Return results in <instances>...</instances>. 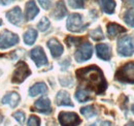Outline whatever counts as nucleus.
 <instances>
[{"mask_svg":"<svg viewBox=\"0 0 134 126\" xmlns=\"http://www.w3.org/2000/svg\"><path fill=\"white\" fill-rule=\"evenodd\" d=\"M76 77L82 83L86 84L88 89L95 91L97 94H102L107 87L102 70L96 65L87 66L76 70Z\"/></svg>","mask_w":134,"mask_h":126,"instance_id":"f257e3e1","label":"nucleus"},{"mask_svg":"<svg viewBox=\"0 0 134 126\" xmlns=\"http://www.w3.org/2000/svg\"><path fill=\"white\" fill-rule=\"evenodd\" d=\"M116 79L121 83L134 84V62H128L118 69Z\"/></svg>","mask_w":134,"mask_h":126,"instance_id":"f03ea898","label":"nucleus"},{"mask_svg":"<svg viewBox=\"0 0 134 126\" xmlns=\"http://www.w3.org/2000/svg\"><path fill=\"white\" fill-rule=\"evenodd\" d=\"M118 54L122 57H130L134 54L132 38L129 35H123L118 40Z\"/></svg>","mask_w":134,"mask_h":126,"instance_id":"7ed1b4c3","label":"nucleus"},{"mask_svg":"<svg viewBox=\"0 0 134 126\" xmlns=\"http://www.w3.org/2000/svg\"><path fill=\"white\" fill-rule=\"evenodd\" d=\"M87 26L88 25L84 23L83 16L80 14H71L67 19L66 27L70 32H82L87 28Z\"/></svg>","mask_w":134,"mask_h":126,"instance_id":"20e7f679","label":"nucleus"},{"mask_svg":"<svg viewBox=\"0 0 134 126\" xmlns=\"http://www.w3.org/2000/svg\"><path fill=\"white\" fill-rule=\"evenodd\" d=\"M31 75V70L29 68V66L27 65V63L24 61H20L16 66V69L13 74V78H12V83L14 84H21L23 83L25 80L27 79L29 76Z\"/></svg>","mask_w":134,"mask_h":126,"instance_id":"39448f33","label":"nucleus"},{"mask_svg":"<svg viewBox=\"0 0 134 126\" xmlns=\"http://www.w3.org/2000/svg\"><path fill=\"white\" fill-rule=\"evenodd\" d=\"M93 55V46L88 43L85 41L83 44L80 45V47L77 48L75 54H74V58L76 60V62H85L87 60H89Z\"/></svg>","mask_w":134,"mask_h":126,"instance_id":"423d86ee","label":"nucleus"},{"mask_svg":"<svg viewBox=\"0 0 134 126\" xmlns=\"http://www.w3.org/2000/svg\"><path fill=\"white\" fill-rule=\"evenodd\" d=\"M58 119L61 126H77L82 123L79 115L72 112H61Z\"/></svg>","mask_w":134,"mask_h":126,"instance_id":"0eeeda50","label":"nucleus"},{"mask_svg":"<svg viewBox=\"0 0 134 126\" xmlns=\"http://www.w3.org/2000/svg\"><path fill=\"white\" fill-rule=\"evenodd\" d=\"M19 40H20V38L16 33L8 31V30H4L3 34H2V38L0 40V49L5 50V49H8L10 47H14L19 43Z\"/></svg>","mask_w":134,"mask_h":126,"instance_id":"6e6552de","label":"nucleus"},{"mask_svg":"<svg viewBox=\"0 0 134 126\" xmlns=\"http://www.w3.org/2000/svg\"><path fill=\"white\" fill-rule=\"evenodd\" d=\"M30 57L36 64L37 67H41L43 65L48 64V58L47 55L41 47H35L30 51Z\"/></svg>","mask_w":134,"mask_h":126,"instance_id":"1a4fd4ad","label":"nucleus"},{"mask_svg":"<svg viewBox=\"0 0 134 126\" xmlns=\"http://www.w3.org/2000/svg\"><path fill=\"white\" fill-rule=\"evenodd\" d=\"M6 18L9 23L16 26H20L23 22V14H22L21 8L19 6H15L14 8H12L10 10L6 13Z\"/></svg>","mask_w":134,"mask_h":126,"instance_id":"9d476101","label":"nucleus"},{"mask_svg":"<svg viewBox=\"0 0 134 126\" xmlns=\"http://www.w3.org/2000/svg\"><path fill=\"white\" fill-rule=\"evenodd\" d=\"M34 111H37L41 114H51L52 113V108H51V101L47 97H41L38 100L34 102Z\"/></svg>","mask_w":134,"mask_h":126,"instance_id":"9b49d317","label":"nucleus"},{"mask_svg":"<svg viewBox=\"0 0 134 126\" xmlns=\"http://www.w3.org/2000/svg\"><path fill=\"white\" fill-rule=\"evenodd\" d=\"M96 54L101 60L109 61L111 58V49L107 44H98L96 46Z\"/></svg>","mask_w":134,"mask_h":126,"instance_id":"f8f14e48","label":"nucleus"},{"mask_svg":"<svg viewBox=\"0 0 134 126\" xmlns=\"http://www.w3.org/2000/svg\"><path fill=\"white\" fill-rule=\"evenodd\" d=\"M48 48L50 49L51 54L54 58H59L64 52V48L57 38H51L48 41Z\"/></svg>","mask_w":134,"mask_h":126,"instance_id":"ddd939ff","label":"nucleus"},{"mask_svg":"<svg viewBox=\"0 0 134 126\" xmlns=\"http://www.w3.org/2000/svg\"><path fill=\"white\" fill-rule=\"evenodd\" d=\"M66 15H67V8L65 3H64V1L63 0L58 1L56 3V5H55L54 10L52 12V17L55 20H61V19H63Z\"/></svg>","mask_w":134,"mask_h":126,"instance_id":"4468645a","label":"nucleus"},{"mask_svg":"<svg viewBox=\"0 0 134 126\" xmlns=\"http://www.w3.org/2000/svg\"><path fill=\"white\" fill-rule=\"evenodd\" d=\"M56 104L59 107H73L69 93L64 90L58 92V94L56 96Z\"/></svg>","mask_w":134,"mask_h":126,"instance_id":"2eb2a0df","label":"nucleus"},{"mask_svg":"<svg viewBox=\"0 0 134 126\" xmlns=\"http://www.w3.org/2000/svg\"><path fill=\"white\" fill-rule=\"evenodd\" d=\"M20 100H21V97H20V95L18 94L17 92H9L2 98V103L8 104L10 108L15 109L19 104Z\"/></svg>","mask_w":134,"mask_h":126,"instance_id":"dca6fc26","label":"nucleus"},{"mask_svg":"<svg viewBox=\"0 0 134 126\" xmlns=\"http://www.w3.org/2000/svg\"><path fill=\"white\" fill-rule=\"evenodd\" d=\"M39 14V9L33 0H30L26 4V19L28 21H32L34 18Z\"/></svg>","mask_w":134,"mask_h":126,"instance_id":"f3484780","label":"nucleus"},{"mask_svg":"<svg viewBox=\"0 0 134 126\" xmlns=\"http://www.w3.org/2000/svg\"><path fill=\"white\" fill-rule=\"evenodd\" d=\"M101 9L108 15L115 13L116 9V1L115 0H98Z\"/></svg>","mask_w":134,"mask_h":126,"instance_id":"a211bd4d","label":"nucleus"},{"mask_svg":"<svg viewBox=\"0 0 134 126\" xmlns=\"http://www.w3.org/2000/svg\"><path fill=\"white\" fill-rule=\"evenodd\" d=\"M48 92V87L44 83L40 82V83H36L34 84L33 86L29 89V95L31 97H34L36 95H39V94H44Z\"/></svg>","mask_w":134,"mask_h":126,"instance_id":"6ab92c4d","label":"nucleus"},{"mask_svg":"<svg viewBox=\"0 0 134 126\" xmlns=\"http://www.w3.org/2000/svg\"><path fill=\"white\" fill-rule=\"evenodd\" d=\"M123 32H126V29L117 23H108L107 24V33L110 37H116L117 35L123 33Z\"/></svg>","mask_w":134,"mask_h":126,"instance_id":"aec40b11","label":"nucleus"},{"mask_svg":"<svg viewBox=\"0 0 134 126\" xmlns=\"http://www.w3.org/2000/svg\"><path fill=\"white\" fill-rule=\"evenodd\" d=\"M37 38V31L33 28H29L24 33V41L27 46H32Z\"/></svg>","mask_w":134,"mask_h":126,"instance_id":"412c9836","label":"nucleus"},{"mask_svg":"<svg viewBox=\"0 0 134 126\" xmlns=\"http://www.w3.org/2000/svg\"><path fill=\"white\" fill-rule=\"evenodd\" d=\"M75 98L79 100V102H86L89 99H91V96H90V93L87 89L79 88L75 92Z\"/></svg>","mask_w":134,"mask_h":126,"instance_id":"4be33fe9","label":"nucleus"},{"mask_svg":"<svg viewBox=\"0 0 134 126\" xmlns=\"http://www.w3.org/2000/svg\"><path fill=\"white\" fill-rule=\"evenodd\" d=\"M81 113L87 119H91V118L97 116V110L95 109L94 106H87V107L82 108L81 109Z\"/></svg>","mask_w":134,"mask_h":126,"instance_id":"5701e85b","label":"nucleus"},{"mask_svg":"<svg viewBox=\"0 0 134 126\" xmlns=\"http://www.w3.org/2000/svg\"><path fill=\"white\" fill-rule=\"evenodd\" d=\"M123 19H124V22L130 26V27H133L134 28V9H129L127 10L124 16H123Z\"/></svg>","mask_w":134,"mask_h":126,"instance_id":"b1692460","label":"nucleus"},{"mask_svg":"<svg viewBox=\"0 0 134 126\" xmlns=\"http://www.w3.org/2000/svg\"><path fill=\"white\" fill-rule=\"evenodd\" d=\"M89 34H90V36H91L94 40H96V41H98V40H102V39L104 38L103 32H102L100 27H97L96 29L91 30V31L89 32Z\"/></svg>","mask_w":134,"mask_h":126,"instance_id":"393cba45","label":"nucleus"},{"mask_svg":"<svg viewBox=\"0 0 134 126\" xmlns=\"http://www.w3.org/2000/svg\"><path fill=\"white\" fill-rule=\"evenodd\" d=\"M51 23H50V20L48 19V18H46V17H43L39 22H38V24H37V29L39 30V31L41 32H44L47 31L48 29H49V27H50Z\"/></svg>","mask_w":134,"mask_h":126,"instance_id":"a878e982","label":"nucleus"},{"mask_svg":"<svg viewBox=\"0 0 134 126\" xmlns=\"http://www.w3.org/2000/svg\"><path fill=\"white\" fill-rule=\"evenodd\" d=\"M68 5L73 9H81L85 7V0H67Z\"/></svg>","mask_w":134,"mask_h":126,"instance_id":"bb28decb","label":"nucleus"},{"mask_svg":"<svg viewBox=\"0 0 134 126\" xmlns=\"http://www.w3.org/2000/svg\"><path fill=\"white\" fill-rule=\"evenodd\" d=\"M13 117L17 120L18 122L22 125V124H24V122H25V113L24 112H22V111H18L16 113H14L13 114Z\"/></svg>","mask_w":134,"mask_h":126,"instance_id":"cd10ccee","label":"nucleus"},{"mask_svg":"<svg viewBox=\"0 0 134 126\" xmlns=\"http://www.w3.org/2000/svg\"><path fill=\"white\" fill-rule=\"evenodd\" d=\"M82 40V38L80 37H73V36H68L66 38V44L68 47H72V46H76L80 45V41Z\"/></svg>","mask_w":134,"mask_h":126,"instance_id":"c85d7f7f","label":"nucleus"},{"mask_svg":"<svg viewBox=\"0 0 134 126\" xmlns=\"http://www.w3.org/2000/svg\"><path fill=\"white\" fill-rule=\"evenodd\" d=\"M27 126H40V119L36 116H30Z\"/></svg>","mask_w":134,"mask_h":126,"instance_id":"c756f323","label":"nucleus"},{"mask_svg":"<svg viewBox=\"0 0 134 126\" xmlns=\"http://www.w3.org/2000/svg\"><path fill=\"white\" fill-rule=\"evenodd\" d=\"M38 2H39V4H40V6L43 8V9H50L51 5H52V3H51L50 0H38Z\"/></svg>","mask_w":134,"mask_h":126,"instance_id":"7c9ffc66","label":"nucleus"},{"mask_svg":"<svg viewBox=\"0 0 134 126\" xmlns=\"http://www.w3.org/2000/svg\"><path fill=\"white\" fill-rule=\"evenodd\" d=\"M13 1L14 0H0V4H2V5H8Z\"/></svg>","mask_w":134,"mask_h":126,"instance_id":"2f4dec72","label":"nucleus"},{"mask_svg":"<svg viewBox=\"0 0 134 126\" xmlns=\"http://www.w3.org/2000/svg\"><path fill=\"white\" fill-rule=\"evenodd\" d=\"M100 126H113V125H111V123L108 122V121H103V122H101Z\"/></svg>","mask_w":134,"mask_h":126,"instance_id":"473e14b6","label":"nucleus"},{"mask_svg":"<svg viewBox=\"0 0 134 126\" xmlns=\"http://www.w3.org/2000/svg\"><path fill=\"white\" fill-rule=\"evenodd\" d=\"M126 126H134V121H130L129 123H127Z\"/></svg>","mask_w":134,"mask_h":126,"instance_id":"72a5a7b5","label":"nucleus"},{"mask_svg":"<svg viewBox=\"0 0 134 126\" xmlns=\"http://www.w3.org/2000/svg\"><path fill=\"white\" fill-rule=\"evenodd\" d=\"M2 121H3V116L0 114V124H1V122H2Z\"/></svg>","mask_w":134,"mask_h":126,"instance_id":"f704fd0d","label":"nucleus"},{"mask_svg":"<svg viewBox=\"0 0 134 126\" xmlns=\"http://www.w3.org/2000/svg\"><path fill=\"white\" fill-rule=\"evenodd\" d=\"M131 110H132V112H133V114H134V104L132 106V108H131Z\"/></svg>","mask_w":134,"mask_h":126,"instance_id":"c9c22d12","label":"nucleus"}]
</instances>
